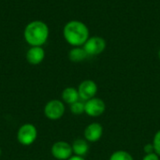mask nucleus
Wrapping results in <instances>:
<instances>
[{
    "mask_svg": "<svg viewBox=\"0 0 160 160\" xmlns=\"http://www.w3.org/2000/svg\"><path fill=\"white\" fill-rule=\"evenodd\" d=\"M65 40L72 47H82L89 38V29L81 21L73 20L68 22L63 29Z\"/></svg>",
    "mask_w": 160,
    "mask_h": 160,
    "instance_id": "1",
    "label": "nucleus"
},
{
    "mask_svg": "<svg viewBox=\"0 0 160 160\" xmlns=\"http://www.w3.org/2000/svg\"><path fill=\"white\" fill-rule=\"evenodd\" d=\"M50 30L48 25L39 20L32 21L23 30V38L28 45L42 47L48 40Z\"/></svg>",
    "mask_w": 160,
    "mask_h": 160,
    "instance_id": "2",
    "label": "nucleus"
},
{
    "mask_svg": "<svg viewBox=\"0 0 160 160\" xmlns=\"http://www.w3.org/2000/svg\"><path fill=\"white\" fill-rule=\"evenodd\" d=\"M38 138V129L33 124H24L18 129L17 140L24 146H29L33 144Z\"/></svg>",
    "mask_w": 160,
    "mask_h": 160,
    "instance_id": "3",
    "label": "nucleus"
},
{
    "mask_svg": "<svg viewBox=\"0 0 160 160\" xmlns=\"http://www.w3.org/2000/svg\"><path fill=\"white\" fill-rule=\"evenodd\" d=\"M65 111V104L59 99H52L48 101L44 107V114L50 120H58L62 118Z\"/></svg>",
    "mask_w": 160,
    "mask_h": 160,
    "instance_id": "4",
    "label": "nucleus"
},
{
    "mask_svg": "<svg viewBox=\"0 0 160 160\" xmlns=\"http://www.w3.org/2000/svg\"><path fill=\"white\" fill-rule=\"evenodd\" d=\"M82 48L88 54V56H96L104 52L106 49V41L103 38L98 36L89 37Z\"/></svg>",
    "mask_w": 160,
    "mask_h": 160,
    "instance_id": "5",
    "label": "nucleus"
},
{
    "mask_svg": "<svg viewBox=\"0 0 160 160\" xmlns=\"http://www.w3.org/2000/svg\"><path fill=\"white\" fill-rule=\"evenodd\" d=\"M106 111L105 102L98 98H93L87 101H84V113L90 117H98L102 115Z\"/></svg>",
    "mask_w": 160,
    "mask_h": 160,
    "instance_id": "6",
    "label": "nucleus"
},
{
    "mask_svg": "<svg viewBox=\"0 0 160 160\" xmlns=\"http://www.w3.org/2000/svg\"><path fill=\"white\" fill-rule=\"evenodd\" d=\"M51 153L52 156L57 160H68L73 156L71 144L64 141L54 142L52 145Z\"/></svg>",
    "mask_w": 160,
    "mask_h": 160,
    "instance_id": "7",
    "label": "nucleus"
},
{
    "mask_svg": "<svg viewBox=\"0 0 160 160\" xmlns=\"http://www.w3.org/2000/svg\"><path fill=\"white\" fill-rule=\"evenodd\" d=\"M78 92L80 99L82 101H87L96 97L98 93V85L92 80H84L78 86Z\"/></svg>",
    "mask_w": 160,
    "mask_h": 160,
    "instance_id": "8",
    "label": "nucleus"
},
{
    "mask_svg": "<svg viewBox=\"0 0 160 160\" xmlns=\"http://www.w3.org/2000/svg\"><path fill=\"white\" fill-rule=\"evenodd\" d=\"M103 135V127L99 123H91L89 124L83 131V138L88 142H98Z\"/></svg>",
    "mask_w": 160,
    "mask_h": 160,
    "instance_id": "9",
    "label": "nucleus"
},
{
    "mask_svg": "<svg viewBox=\"0 0 160 160\" xmlns=\"http://www.w3.org/2000/svg\"><path fill=\"white\" fill-rule=\"evenodd\" d=\"M26 61L31 65H39L45 58V51L39 46H31L25 54Z\"/></svg>",
    "mask_w": 160,
    "mask_h": 160,
    "instance_id": "10",
    "label": "nucleus"
},
{
    "mask_svg": "<svg viewBox=\"0 0 160 160\" xmlns=\"http://www.w3.org/2000/svg\"><path fill=\"white\" fill-rule=\"evenodd\" d=\"M72 152L74 154V156H78V157H82L84 158L88 152H89V142L85 140V139H76L72 144Z\"/></svg>",
    "mask_w": 160,
    "mask_h": 160,
    "instance_id": "11",
    "label": "nucleus"
},
{
    "mask_svg": "<svg viewBox=\"0 0 160 160\" xmlns=\"http://www.w3.org/2000/svg\"><path fill=\"white\" fill-rule=\"evenodd\" d=\"M62 100L64 103H67L68 105H71V104L81 100L78 89L71 87V86L65 88L62 92Z\"/></svg>",
    "mask_w": 160,
    "mask_h": 160,
    "instance_id": "12",
    "label": "nucleus"
},
{
    "mask_svg": "<svg viewBox=\"0 0 160 160\" xmlns=\"http://www.w3.org/2000/svg\"><path fill=\"white\" fill-rule=\"evenodd\" d=\"M88 57V54L82 47H73L68 52V58L71 62H82Z\"/></svg>",
    "mask_w": 160,
    "mask_h": 160,
    "instance_id": "13",
    "label": "nucleus"
},
{
    "mask_svg": "<svg viewBox=\"0 0 160 160\" xmlns=\"http://www.w3.org/2000/svg\"><path fill=\"white\" fill-rule=\"evenodd\" d=\"M109 160H134V158L131 156V154L128 153V151L117 150L111 155Z\"/></svg>",
    "mask_w": 160,
    "mask_h": 160,
    "instance_id": "14",
    "label": "nucleus"
},
{
    "mask_svg": "<svg viewBox=\"0 0 160 160\" xmlns=\"http://www.w3.org/2000/svg\"><path fill=\"white\" fill-rule=\"evenodd\" d=\"M69 106H70V112L74 115H81L84 113V101L79 100Z\"/></svg>",
    "mask_w": 160,
    "mask_h": 160,
    "instance_id": "15",
    "label": "nucleus"
},
{
    "mask_svg": "<svg viewBox=\"0 0 160 160\" xmlns=\"http://www.w3.org/2000/svg\"><path fill=\"white\" fill-rule=\"evenodd\" d=\"M153 145H154V149H155V153L157 155H158L160 157V130H158L154 136L153 139Z\"/></svg>",
    "mask_w": 160,
    "mask_h": 160,
    "instance_id": "16",
    "label": "nucleus"
},
{
    "mask_svg": "<svg viewBox=\"0 0 160 160\" xmlns=\"http://www.w3.org/2000/svg\"><path fill=\"white\" fill-rule=\"evenodd\" d=\"M142 160H160V157L158 155H157L156 153L145 154Z\"/></svg>",
    "mask_w": 160,
    "mask_h": 160,
    "instance_id": "17",
    "label": "nucleus"
},
{
    "mask_svg": "<svg viewBox=\"0 0 160 160\" xmlns=\"http://www.w3.org/2000/svg\"><path fill=\"white\" fill-rule=\"evenodd\" d=\"M143 151L145 154H152V153H155V149H154V145L153 143H147L144 145L143 147Z\"/></svg>",
    "mask_w": 160,
    "mask_h": 160,
    "instance_id": "18",
    "label": "nucleus"
},
{
    "mask_svg": "<svg viewBox=\"0 0 160 160\" xmlns=\"http://www.w3.org/2000/svg\"><path fill=\"white\" fill-rule=\"evenodd\" d=\"M68 160H85L84 158L82 157H78V156H72L71 158H69Z\"/></svg>",
    "mask_w": 160,
    "mask_h": 160,
    "instance_id": "19",
    "label": "nucleus"
},
{
    "mask_svg": "<svg viewBox=\"0 0 160 160\" xmlns=\"http://www.w3.org/2000/svg\"><path fill=\"white\" fill-rule=\"evenodd\" d=\"M158 58L160 59V49H159V51H158Z\"/></svg>",
    "mask_w": 160,
    "mask_h": 160,
    "instance_id": "20",
    "label": "nucleus"
},
{
    "mask_svg": "<svg viewBox=\"0 0 160 160\" xmlns=\"http://www.w3.org/2000/svg\"><path fill=\"white\" fill-rule=\"evenodd\" d=\"M1 154H2V151H1V148H0V156H1Z\"/></svg>",
    "mask_w": 160,
    "mask_h": 160,
    "instance_id": "21",
    "label": "nucleus"
}]
</instances>
